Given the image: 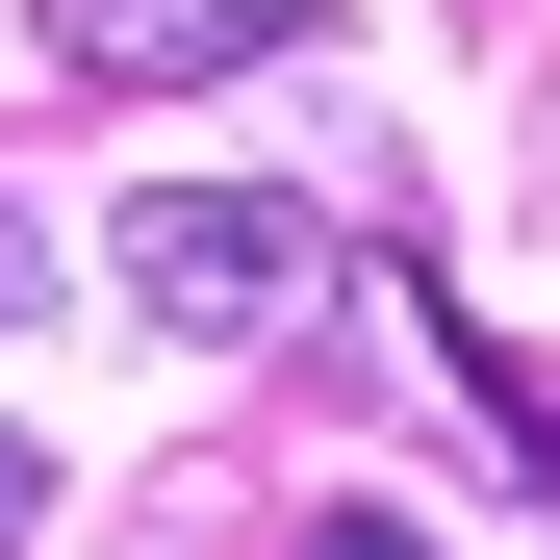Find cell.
Here are the masks:
<instances>
[{
	"label": "cell",
	"instance_id": "obj_1",
	"mask_svg": "<svg viewBox=\"0 0 560 560\" xmlns=\"http://www.w3.org/2000/svg\"><path fill=\"white\" fill-rule=\"evenodd\" d=\"M103 255H128V306H153L178 357H280V331L331 306V230L280 205V178H153Z\"/></svg>",
	"mask_w": 560,
	"mask_h": 560
},
{
	"label": "cell",
	"instance_id": "obj_3",
	"mask_svg": "<svg viewBox=\"0 0 560 560\" xmlns=\"http://www.w3.org/2000/svg\"><path fill=\"white\" fill-rule=\"evenodd\" d=\"M408 357H433V383H458V408L510 433V485H560V383H535V357H510L485 306H433V280H408Z\"/></svg>",
	"mask_w": 560,
	"mask_h": 560
},
{
	"label": "cell",
	"instance_id": "obj_4",
	"mask_svg": "<svg viewBox=\"0 0 560 560\" xmlns=\"http://www.w3.org/2000/svg\"><path fill=\"white\" fill-rule=\"evenodd\" d=\"M230 560H433V510H280V535H230Z\"/></svg>",
	"mask_w": 560,
	"mask_h": 560
},
{
	"label": "cell",
	"instance_id": "obj_6",
	"mask_svg": "<svg viewBox=\"0 0 560 560\" xmlns=\"http://www.w3.org/2000/svg\"><path fill=\"white\" fill-rule=\"evenodd\" d=\"M26 280H51V230H26V205H0V331H26Z\"/></svg>",
	"mask_w": 560,
	"mask_h": 560
},
{
	"label": "cell",
	"instance_id": "obj_5",
	"mask_svg": "<svg viewBox=\"0 0 560 560\" xmlns=\"http://www.w3.org/2000/svg\"><path fill=\"white\" fill-rule=\"evenodd\" d=\"M26 535H51V458H26V433H0V560H26Z\"/></svg>",
	"mask_w": 560,
	"mask_h": 560
},
{
	"label": "cell",
	"instance_id": "obj_2",
	"mask_svg": "<svg viewBox=\"0 0 560 560\" xmlns=\"http://www.w3.org/2000/svg\"><path fill=\"white\" fill-rule=\"evenodd\" d=\"M26 26H51V77H128V103H153V77H230V51H306L331 0H26Z\"/></svg>",
	"mask_w": 560,
	"mask_h": 560
}]
</instances>
